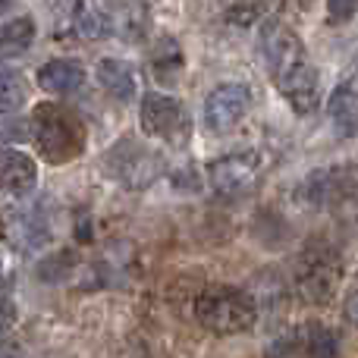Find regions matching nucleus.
<instances>
[{
  "mask_svg": "<svg viewBox=\"0 0 358 358\" xmlns=\"http://www.w3.org/2000/svg\"><path fill=\"white\" fill-rule=\"evenodd\" d=\"M340 336L317 321H305L273 343L271 358H336Z\"/></svg>",
  "mask_w": 358,
  "mask_h": 358,
  "instance_id": "10",
  "label": "nucleus"
},
{
  "mask_svg": "<svg viewBox=\"0 0 358 358\" xmlns=\"http://www.w3.org/2000/svg\"><path fill=\"white\" fill-rule=\"evenodd\" d=\"M195 321L217 336L245 334L258 321V302L239 286H208L195 299Z\"/></svg>",
  "mask_w": 358,
  "mask_h": 358,
  "instance_id": "3",
  "label": "nucleus"
},
{
  "mask_svg": "<svg viewBox=\"0 0 358 358\" xmlns=\"http://www.w3.org/2000/svg\"><path fill=\"white\" fill-rule=\"evenodd\" d=\"M296 289L305 302L327 305L340 292L343 283V255L330 242H311L299 252L296 267H292Z\"/></svg>",
  "mask_w": 358,
  "mask_h": 358,
  "instance_id": "4",
  "label": "nucleus"
},
{
  "mask_svg": "<svg viewBox=\"0 0 358 358\" xmlns=\"http://www.w3.org/2000/svg\"><path fill=\"white\" fill-rule=\"evenodd\" d=\"M13 324H16V305H13L10 299H0V336H3Z\"/></svg>",
  "mask_w": 358,
  "mask_h": 358,
  "instance_id": "21",
  "label": "nucleus"
},
{
  "mask_svg": "<svg viewBox=\"0 0 358 358\" xmlns=\"http://www.w3.org/2000/svg\"><path fill=\"white\" fill-rule=\"evenodd\" d=\"M299 198L308 208H321V210L352 204L358 198V167H352V164H330V167L311 170L299 185Z\"/></svg>",
  "mask_w": 358,
  "mask_h": 358,
  "instance_id": "7",
  "label": "nucleus"
},
{
  "mask_svg": "<svg viewBox=\"0 0 358 358\" xmlns=\"http://www.w3.org/2000/svg\"><path fill=\"white\" fill-rule=\"evenodd\" d=\"M107 16H110V22H113V31H120L126 41H142L151 25L145 0H117L113 13H107Z\"/></svg>",
  "mask_w": 358,
  "mask_h": 358,
  "instance_id": "16",
  "label": "nucleus"
},
{
  "mask_svg": "<svg viewBox=\"0 0 358 358\" xmlns=\"http://www.w3.org/2000/svg\"><path fill=\"white\" fill-rule=\"evenodd\" d=\"M0 277H3V261H0Z\"/></svg>",
  "mask_w": 358,
  "mask_h": 358,
  "instance_id": "25",
  "label": "nucleus"
},
{
  "mask_svg": "<svg viewBox=\"0 0 358 358\" xmlns=\"http://www.w3.org/2000/svg\"><path fill=\"white\" fill-rule=\"evenodd\" d=\"M138 126L148 138L164 142L170 148H185L192 138V120L185 104L173 94L164 92H148L142 94L138 104Z\"/></svg>",
  "mask_w": 358,
  "mask_h": 358,
  "instance_id": "6",
  "label": "nucleus"
},
{
  "mask_svg": "<svg viewBox=\"0 0 358 358\" xmlns=\"http://www.w3.org/2000/svg\"><path fill=\"white\" fill-rule=\"evenodd\" d=\"M0 358H22V352L13 343H0Z\"/></svg>",
  "mask_w": 358,
  "mask_h": 358,
  "instance_id": "23",
  "label": "nucleus"
},
{
  "mask_svg": "<svg viewBox=\"0 0 358 358\" xmlns=\"http://www.w3.org/2000/svg\"><path fill=\"white\" fill-rule=\"evenodd\" d=\"M346 317H349V324H355L358 327V289L346 299Z\"/></svg>",
  "mask_w": 358,
  "mask_h": 358,
  "instance_id": "22",
  "label": "nucleus"
},
{
  "mask_svg": "<svg viewBox=\"0 0 358 358\" xmlns=\"http://www.w3.org/2000/svg\"><path fill=\"white\" fill-rule=\"evenodd\" d=\"M261 54H264V63L286 104L299 117L315 113L317 104H321V76H317L315 63L305 54L302 38L286 22L271 19L261 31Z\"/></svg>",
  "mask_w": 358,
  "mask_h": 358,
  "instance_id": "1",
  "label": "nucleus"
},
{
  "mask_svg": "<svg viewBox=\"0 0 358 358\" xmlns=\"http://www.w3.org/2000/svg\"><path fill=\"white\" fill-rule=\"evenodd\" d=\"M94 76H98L101 88H104L110 98H117V101L136 98L138 79H136V69H132L126 60H117V57H104V60H98V69H94Z\"/></svg>",
  "mask_w": 358,
  "mask_h": 358,
  "instance_id": "14",
  "label": "nucleus"
},
{
  "mask_svg": "<svg viewBox=\"0 0 358 358\" xmlns=\"http://www.w3.org/2000/svg\"><path fill=\"white\" fill-rule=\"evenodd\" d=\"M38 185V164L19 148H0V195L25 198Z\"/></svg>",
  "mask_w": 358,
  "mask_h": 358,
  "instance_id": "11",
  "label": "nucleus"
},
{
  "mask_svg": "<svg viewBox=\"0 0 358 358\" xmlns=\"http://www.w3.org/2000/svg\"><path fill=\"white\" fill-rule=\"evenodd\" d=\"M327 16L334 25L349 22L358 16V0H327Z\"/></svg>",
  "mask_w": 358,
  "mask_h": 358,
  "instance_id": "20",
  "label": "nucleus"
},
{
  "mask_svg": "<svg viewBox=\"0 0 358 358\" xmlns=\"http://www.w3.org/2000/svg\"><path fill=\"white\" fill-rule=\"evenodd\" d=\"M330 123L340 138H355L358 136V76L346 79L334 94H330Z\"/></svg>",
  "mask_w": 358,
  "mask_h": 358,
  "instance_id": "13",
  "label": "nucleus"
},
{
  "mask_svg": "<svg viewBox=\"0 0 358 358\" xmlns=\"http://www.w3.org/2000/svg\"><path fill=\"white\" fill-rule=\"evenodd\" d=\"M85 79H88L85 66H82L79 60H66V57L48 60L41 69H38V85H41L48 94H57V98H66V94L82 92Z\"/></svg>",
  "mask_w": 358,
  "mask_h": 358,
  "instance_id": "12",
  "label": "nucleus"
},
{
  "mask_svg": "<svg viewBox=\"0 0 358 358\" xmlns=\"http://www.w3.org/2000/svg\"><path fill=\"white\" fill-rule=\"evenodd\" d=\"M73 29L79 31L82 38H107L113 31V22H110V16H107L104 10L82 6V13H79V19H76Z\"/></svg>",
  "mask_w": 358,
  "mask_h": 358,
  "instance_id": "18",
  "label": "nucleus"
},
{
  "mask_svg": "<svg viewBox=\"0 0 358 358\" xmlns=\"http://www.w3.org/2000/svg\"><path fill=\"white\" fill-rule=\"evenodd\" d=\"M29 138V120L19 113H0V145L25 142Z\"/></svg>",
  "mask_w": 358,
  "mask_h": 358,
  "instance_id": "19",
  "label": "nucleus"
},
{
  "mask_svg": "<svg viewBox=\"0 0 358 358\" xmlns=\"http://www.w3.org/2000/svg\"><path fill=\"white\" fill-rule=\"evenodd\" d=\"M164 170H167L164 155L138 138H120L104 151V173L129 192L148 189L164 176Z\"/></svg>",
  "mask_w": 358,
  "mask_h": 358,
  "instance_id": "5",
  "label": "nucleus"
},
{
  "mask_svg": "<svg viewBox=\"0 0 358 358\" xmlns=\"http://www.w3.org/2000/svg\"><path fill=\"white\" fill-rule=\"evenodd\" d=\"M261 155L258 151H236V155H223L208 164V182L217 195L223 198H239L252 192L261 179Z\"/></svg>",
  "mask_w": 358,
  "mask_h": 358,
  "instance_id": "8",
  "label": "nucleus"
},
{
  "mask_svg": "<svg viewBox=\"0 0 358 358\" xmlns=\"http://www.w3.org/2000/svg\"><path fill=\"white\" fill-rule=\"evenodd\" d=\"M29 138L48 164H69L85 151V123L63 104H38L29 117Z\"/></svg>",
  "mask_w": 358,
  "mask_h": 358,
  "instance_id": "2",
  "label": "nucleus"
},
{
  "mask_svg": "<svg viewBox=\"0 0 358 358\" xmlns=\"http://www.w3.org/2000/svg\"><path fill=\"white\" fill-rule=\"evenodd\" d=\"M29 101V85L19 69L0 66V113H16Z\"/></svg>",
  "mask_w": 358,
  "mask_h": 358,
  "instance_id": "17",
  "label": "nucleus"
},
{
  "mask_svg": "<svg viewBox=\"0 0 358 358\" xmlns=\"http://www.w3.org/2000/svg\"><path fill=\"white\" fill-rule=\"evenodd\" d=\"M13 3H16V0H0V16H3V13H6V10H10V6H13Z\"/></svg>",
  "mask_w": 358,
  "mask_h": 358,
  "instance_id": "24",
  "label": "nucleus"
},
{
  "mask_svg": "<svg viewBox=\"0 0 358 358\" xmlns=\"http://www.w3.org/2000/svg\"><path fill=\"white\" fill-rule=\"evenodd\" d=\"M252 110V92L242 82H220L204 98V126L210 132H229Z\"/></svg>",
  "mask_w": 358,
  "mask_h": 358,
  "instance_id": "9",
  "label": "nucleus"
},
{
  "mask_svg": "<svg viewBox=\"0 0 358 358\" xmlns=\"http://www.w3.org/2000/svg\"><path fill=\"white\" fill-rule=\"evenodd\" d=\"M38 25L31 16H13L0 22V60H16L35 44Z\"/></svg>",
  "mask_w": 358,
  "mask_h": 358,
  "instance_id": "15",
  "label": "nucleus"
}]
</instances>
